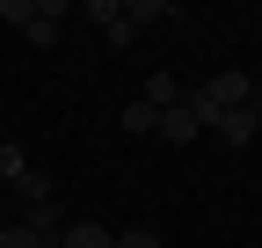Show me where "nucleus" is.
<instances>
[{
  "label": "nucleus",
  "mask_w": 262,
  "mask_h": 248,
  "mask_svg": "<svg viewBox=\"0 0 262 248\" xmlns=\"http://www.w3.org/2000/svg\"><path fill=\"white\" fill-rule=\"evenodd\" d=\"M248 95H255L248 73H211V80L182 88V102L196 110V124H211V117H226V110H248Z\"/></svg>",
  "instance_id": "obj_1"
},
{
  "label": "nucleus",
  "mask_w": 262,
  "mask_h": 248,
  "mask_svg": "<svg viewBox=\"0 0 262 248\" xmlns=\"http://www.w3.org/2000/svg\"><path fill=\"white\" fill-rule=\"evenodd\" d=\"M95 22H102V44L110 51H124L131 37H139V29H131V15H124V0H95V8H88Z\"/></svg>",
  "instance_id": "obj_2"
},
{
  "label": "nucleus",
  "mask_w": 262,
  "mask_h": 248,
  "mask_svg": "<svg viewBox=\"0 0 262 248\" xmlns=\"http://www.w3.org/2000/svg\"><path fill=\"white\" fill-rule=\"evenodd\" d=\"M168 146H189V139H204V124H196V110L189 102H175V110H160V124H153Z\"/></svg>",
  "instance_id": "obj_3"
},
{
  "label": "nucleus",
  "mask_w": 262,
  "mask_h": 248,
  "mask_svg": "<svg viewBox=\"0 0 262 248\" xmlns=\"http://www.w3.org/2000/svg\"><path fill=\"white\" fill-rule=\"evenodd\" d=\"M204 132H219L226 146H248V139L262 132V110H226V117H211V124H204Z\"/></svg>",
  "instance_id": "obj_4"
},
{
  "label": "nucleus",
  "mask_w": 262,
  "mask_h": 248,
  "mask_svg": "<svg viewBox=\"0 0 262 248\" xmlns=\"http://www.w3.org/2000/svg\"><path fill=\"white\" fill-rule=\"evenodd\" d=\"M58 29H66V8H58V0H44V8H29L22 37H29V44H58Z\"/></svg>",
  "instance_id": "obj_5"
},
{
  "label": "nucleus",
  "mask_w": 262,
  "mask_h": 248,
  "mask_svg": "<svg viewBox=\"0 0 262 248\" xmlns=\"http://www.w3.org/2000/svg\"><path fill=\"white\" fill-rule=\"evenodd\" d=\"M58 248H117V234H110L102 219H66V234H58Z\"/></svg>",
  "instance_id": "obj_6"
},
{
  "label": "nucleus",
  "mask_w": 262,
  "mask_h": 248,
  "mask_svg": "<svg viewBox=\"0 0 262 248\" xmlns=\"http://www.w3.org/2000/svg\"><path fill=\"white\" fill-rule=\"evenodd\" d=\"M0 248H58V234H37L29 219H15V226H0Z\"/></svg>",
  "instance_id": "obj_7"
},
{
  "label": "nucleus",
  "mask_w": 262,
  "mask_h": 248,
  "mask_svg": "<svg viewBox=\"0 0 262 248\" xmlns=\"http://www.w3.org/2000/svg\"><path fill=\"white\" fill-rule=\"evenodd\" d=\"M139 102H153V110H175V102H182V80H175V73H153Z\"/></svg>",
  "instance_id": "obj_8"
},
{
  "label": "nucleus",
  "mask_w": 262,
  "mask_h": 248,
  "mask_svg": "<svg viewBox=\"0 0 262 248\" xmlns=\"http://www.w3.org/2000/svg\"><path fill=\"white\" fill-rule=\"evenodd\" d=\"M124 15H131V29H139V22H175V8H160V0H131Z\"/></svg>",
  "instance_id": "obj_9"
},
{
  "label": "nucleus",
  "mask_w": 262,
  "mask_h": 248,
  "mask_svg": "<svg viewBox=\"0 0 262 248\" xmlns=\"http://www.w3.org/2000/svg\"><path fill=\"white\" fill-rule=\"evenodd\" d=\"M29 175V153L22 146H0V182H22Z\"/></svg>",
  "instance_id": "obj_10"
},
{
  "label": "nucleus",
  "mask_w": 262,
  "mask_h": 248,
  "mask_svg": "<svg viewBox=\"0 0 262 248\" xmlns=\"http://www.w3.org/2000/svg\"><path fill=\"white\" fill-rule=\"evenodd\" d=\"M15 197H22V204H44V197H51V182H44V175H37V168H29V175H22V182H15Z\"/></svg>",
  "instance_id": "obj_11"
},
{
  "label": "nucleus",
  "mask_w": 262,
  "mask_h": 248,
  "mask_svg": "<svg viewBox=\"0 0 262 248\" xmlns=\"http://www.w3.org/2000/svg\"><path fill=\"white\" fill-rule=\"evenodd\" d=\"M153 124H160L153 102H131V110H124V132H153Z\"/></svg>",
  "instance_id": "obj_12"
},
{
  "label": "nucleus",
  "mask_w": 262,
  "mask_h": 248,
  "mask_svg": "<svg viewBox=\"0 0 262 248\" xmlns=\"http://www.w3.org/2000/svg\"><path fill=\"white\" fill-rule=\"evenodd\" d=\"M117 248H160V234H153V226H124V234H117Z\"/></svg>",
  "instance_id": "obj_13"
}]
</instances>
